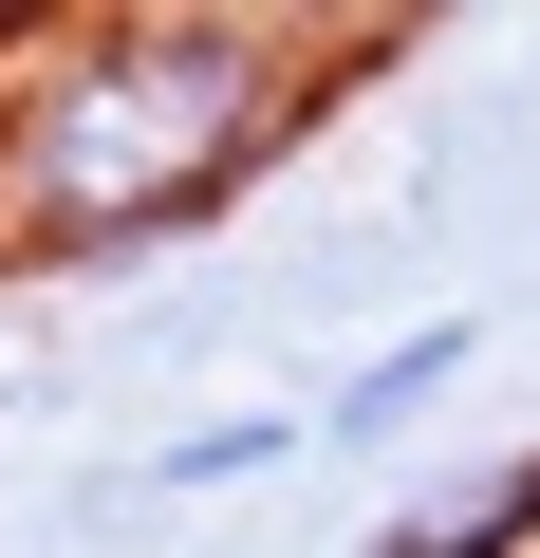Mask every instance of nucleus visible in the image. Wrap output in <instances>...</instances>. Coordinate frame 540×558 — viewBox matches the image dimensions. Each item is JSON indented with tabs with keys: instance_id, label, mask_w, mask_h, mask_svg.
<instances>
[{
	"instance_id": "1",
	"label": "nucleus",
	"mask_w": 540,
	"mask_h": 558,
	"mask_svg": "<svg viewBox=\"0 0 540 558\" xmlns=\"http://www.w3.org/2000/svg\"><path fill=\"white\" fill-rule=\"evenodd\" d=\"M299 112H317V57L261 38V20H75V38H20V75H0V242L20 260L168 242L242 168H280Z\"/></svg>"
},
{
	"instance_id": "2",
	"label": "nucleus",
	"mask_w": 540,
	"mask_h": 558,
	"mask_svg": "<svg viewBox=\"0 0 540 558\" xmlns=\"http://www.w3.org/2000/svg\"><path fill=\"white\" fill-rule=\"evenodd\" d=\"M466 354H484V317H429V336H392V354H355V373L317 391V447H373V428H410V410H429V391H447Z\"/></svg>"
},
{
	"instance_id": "3",
	"label": "nucleus",
	"mask_w": 540,
	"mask_h": 558,
	"mask_svg": "<svg viewBox=\"0 0 540 558\" xmlns=\"http://www.w3.org/2000/svg\"><path fill=\"white\" fill-rule=\"evenodd\" d=\"M299 447H317V410H224V428L149 447V465H131V502H205V484H261V465H299Z\"/></svg>"
}]
</instances>
